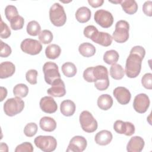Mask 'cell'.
I'll return each mask as SVG.
<instances>
[{"label": "cell", "instance_id": "cell-20", "mask_svg": "<svg viewBox=\"0 0 152 152\" xmlns=\"http://www.w3.org/2000/svg\"><path fill=\"white\" fill-rule=\"evenodd\" d=\"M75 104L71 100H65L60 105V110L62 114L65 116H71L75 113Z\"/></svg>", "mask_w": 152, "mask_h": 152}, {"label": "cell", "instance_id": "cell-43", "mask_svg": "<svg viewBox=\"0 0 152 152\" xmlns=\"http://www.w3.org/2000/svg\"><path fill=\"white\" fill-rule=\"evenodd\" d=\"M109 78L103 79V80H97L94 82V86L95 87L100 91H103L106 90L109 86Z\"/></svg>", "mask_w": 152, "mask_h": 152}, {"label": "cell", "instance_id": "cell-1", "mask_svg": "<svg viewBox=\"0 0 152 152\" xmlns=\"http://www.w3.org/2000/svg\"><path fill=\"white\" fill-rule=\"evenodd\" d=\"M145 55V50L142 46H135L131 49L125 64V72L128 77L134 78L140 74Z\"/></svg>", "mask_w": 152, "mask_h": 152}, {"label": "cell", "instance_id": "cell-26", "mask_svg": "<svg viewBox=\"0 0 152 152\" xmlns=\"http://www.w3.org/2000/svg\"><path fill=\"white\" fill-rule=\"evenodd\" d=\"M61 49L56 44H51L48 46L45 49V55L50 59H55L61 55Z\"/></svg>", "mask_w": 152, "mask_h": 152}, {"label": "cell", "instance_id": "cell-32", "mask_svg": "<svg viewBox=\"0 0 152 152\" xmlns=\"http://www.w3.org/2000/svg\"><path fill=\"white\" fill-rule=\"evenodd\" d=\"M13 93L16 97H19L20 98L25 97L28 93V88L24 84H18L14 87Z\"/></svg>", "mask_w": 152, "mask_h": 152}, {"label": "cell", "instance_id": "cell-10", "mask_svg": "<svg viewBox=\"0 0 152 152\" xmlns=\"http://www.w3.org/2000/svg\"><path fill=\"white\" fill-rule=\"evenodd\" d=\"M150 101L148 96L144 93H140L137 95L133 102L134 110L139 113H145L149 107Z\"/></svg>", "mask_w": 152, "mask_h": 152}, {"label": "cell", "instance_id": "cell-25", "mask_svg": "<svg viewBox=\"0 0 152 152\" xmlns=\"http://www.w3.org/2000/svg\"><path fill=\"white\" fill-rule=\"evenodd\" d=\"M123 10L128 14L132 15L138 10V4L135 0H124L121 3Z\"/></svg>", "mask_w": 152, "mask_h": 152}, {"label": "cell", "instance_id": "cell-2", "mask_svg": "<svg viewBox=\"0 0 152 152\" xmlns=\"http://www.w3.org/2000/svg\"><path fill=\"white\" fill-rule=\"evenodd\" d=\"M49 18L55 26H64L66 21V15L64 7L59 3L53 4L49 10Z\"/></svg>", "mask_w": 152, "mask_h": 152}, {"label": "cell", "instance_id": "cell-14", "mask_svg": "<svg viewBox=\"0 0 152 152\" xmlns=\"http://www.w3.org/2000/svg\"><path fill=\"white\" fill-rule=\"evenodd\" d=\"M40 107L46 113H55L58 109V105L52 97L45 96L41 98L39 102Z\"/></svg>", "mask_w": 152, "mask_h": 152}, {"label": "cell", "instance_id": "cell-8", "mask_svg": "<svg viewBox=\"0 0 152 152\" xmlns=\"http://www.w3.org/2000/svg\"><path fill=\"white\" fill-rule=\"evenodd\" d=\"M20 48L23 52L31 55H37L42 50V45L40 42L30 38L24 39L21 43Z\"/></svg>", "mask_w": 152, "mask_h": 152}, {"label": "cell", "instance_id": "cell-16", "mask_svg": "<svg viewBox=\"0 0 152 152\" xmlns=\"http://www.w3.org/2000/svg\"><path fill=\"white\" fill-rule=\"evenodd\" d=\"M145 145L144 140L140 136H134L129 140L126 145V150L128 152H140L142 150Z\"/></svg>", "mask_w": 152, "mask_h": 152}, {"label": "cell", "instance_id": "cell-39", "mask_svg": "<svg viewBox=\"0 0 152 152\" xmlns=\"http://www.w3.org/2000/svg\"><path fill=\"white\" fill-rule=\"evenodd\" d=\"M152 74L146 73L141 78V84L142 86L148 90L152 89Z\"/></svg>", "mask_w": 152, "mask_h": 152}, {"label": "cell", "instance_id": "cell-13", "mask_svg": "<svg viewBox=\"0 0 152 152\" xmlns=\"http://www.w3.org/2000/svg\"><path fill=\"white\" fill-rule=\"evenodd\" d=\"M113 94L121 104H127L131 100V94L130 91L124 87H117L113 91Z\"/></svg>", "mask_w": 152, "mask_h": 152}, {"label": "cell", "instance_id": "cell-5", "mask_svg": "<svg viewBox=\"0 0 152 152\" xmlns=\"http://www.w3.org/2000/svg\"><path fill=\"white\" fill-rule=\"evenodd\" d=\"M36 146L44 152L54 151L57 147L56 140L50 135H39L34 140Z\"/></svg>", "mask_w": 152, "mask_h": 152}, {"label": "cell", "instance_id": "cell-17", "mask_svg": "<svg viewBox=\"0 0 152 152\" xmlns=\"http://www.w3.org/2000/svg\"><path fill=\"white\" fill-rule=\"evenodd\" d=\"M15 65L10 61L1 62L0 64V78L4 79L11 77L15 72Z\"/></svg>", "mask_w": 152, "mask_h": 152}, {"label": "cell", "instance_id": "cell-12", "mask_svg": "<svg viewBox=\"0 0 152 152\" xmlns=\"http://www.w3.org/2000/svg\"><path fill=\"white\" fill-rule=\"evenodd\" d=\"M113 129L118 134H125L126 136H131L135 131L133 124L130 122H124L121 120H117L115 122Z\"/></svg>", "mask_w": 152, "mask_h": 152}, {"label": "cell", "instance_id": "cell-21", "mask_svg": "<svg viewBox=\"0 0 152 152\" xmlns=\"http://www.w3.org/2000/svg\"><path fill=\"white\" fill-rule=\"evenodd\" d=\"M39 125L42 130L46 132H52L56 128V122L51 117L44 116L40 119Z\"/></svg>", "mask_w": 152, "mask_h": 152}, {"label": "cell", "instance_id": "cell-4", "mask_svg": "<svg viewBox=\"0 0 152 152\" xmlns=\"http://www.w3.org/2000/svg\"><path fill=\"white\" fill-rule=\"evenodd\" d=\"M129 23L125 20H119L115 24V29L112 34V39L116 42L122 43L129 39Z\"/></svg>", "mask_w": 152, "mask_h": 152}, {"label": "cell", "instance_id": "cell-31", "mask_svg": "<svg viewBox=\"0 0 152 152\" xmlns=\"http://www.w3.org/2000/svg\"><path fill=\"white\" fill-rule=\"evenodd\" d=\"M26 30L29 35L32 36H36L40 33L41 27L37 21L33 20L27 24Z\"/></svg>", "mask_w": 152, "mask_h": 152}, {"label": "cell", "instance_id": "cell-18", "mask_svg": "<svg viewBox=\"0 0 152 152\" xmlns=\"http://www.w3.org/2000/svg\"><path fill=\"white\" fill-rule=\"evenodd\" d=\"M113 135L110 131L107 130H102L98 132L94 137L96 144L100 145H106L112 140Z\"/></svg>", "mask_w": 152, "mask_h": 152}, {"label": "cell", "instance_id": "cell-15", "mask_svg": "<svg viewBox=\"0 0 152 152\" xmlns=\"http://www.w3.org/2000/svg\"><path fill=\"white\" fill-rule=\"evenodd\" d=\"M51 86L52 87L47 90L48 94L56 97H61L65 95V86L61 78L55 80Z\"/></svg>", "mask_w": 152, "mask_h": 152}, {"label": "cell", "instance_id": "cell-36", "mask_svg": "<svg viewBox=\"0 0 152 152\" xmlns=\"http://www.w3.org/2000/svg\"><path fill=\"white\" fill-rule=\"evenodd\" d=\"M37 132V125L34 122L27 124L24 128V133L28 137H32Z\"/></svg>", "mask_w": 152, "mask_h": 152}, {"label": "cell", "instance_id": "cell-30", "mask_svg": "<svg viewBox=\"0 0 152 152\" xmlns=\"http://www.w3.org/2000/svg\"><path fill=\"white\" fill-rule=\"evenodd\" d=\"M62 71L66 77H72L77 74V68L74 64L67 62L64 63L61 67Z\"/></svg>", "mask_w": 152, "mask_h": 152}, {"label": "cell", "instance_id": "cell-46", "mask_svg": "<svg viewBox=\"0 0 152 152\" xmlns=\"http://www.w3.org/2000/svg\"><path fill=\"white\" fill-rule=\"evenodd\" d=\"M88 2L93 8H97L101 7L103 2V0H88Z\"/></svg>", "mask_w": 152, "mask_h": 152}, {"label": "cell", "instance_id": "cell-9", "mask_svg": "<svg viewBox=\"0 0 152 152\" xmlns=\"http://www.w3.org/2000/svg\"><path fill=\"white\" fill-rule=\"evenodd\" d=\"M94 18L97 24L105 28L111 27L113 23L112 14L109 11L103 9L96 11L94 13Z\"/></svg>", "mask_w": 152, "mask_h": 152}, {"label": "cell", "instance_id": "cell-23", "mask_svg": "<svg viewBox=\"0 0 152 152\" xmlns=\"http://www.w3.org/2000/svg\"><path fill=\"white\" fill-rule=\"evenodd\" d=\"M91 11L86 7H80L75 12L76 20L81 23H84L89 21L91 18Z\"/></svg>", "mask_w": 152, "mask_h": 152}, {"label": "cell", "instance_id": "cell-22", "mask_svg": "<svg viewBox=\"0 0 152 152\" xmlns=\"http://www.w3.org/2000/svg\"><path fill=\"white\" fill-rule=\"evenodd\" d=\"M113 99L112 97L107 94H103L100 95L97 101V104L98 107L103 110H107L109 109L113 105Z\"/></svg>", "mask_w": 152, "mask_h": 152}, {"label": "cell", "instance_id": "cell-41", "mask_svg": "<svg viewBox=\"0 0 152 152\" xmlns=\"http://www.w3.org/2000/svg\"><path fill=\"white\" fill-rule=\"evenodd\" d=\"M11 32L7 24L1 18V33L0 36L2 39H7L11 36Z\"/></svg>", "mask_w": 152, "mask_h": 152}, {"label": "cell", "instance_id": "cell-3", "mask_svg": "<svg viewBox=\"0 0 152 152\" xmlns=\"http://www.w3.org/2000/svg\"><path fill=\"white\" fill-rule=\"evenodd\" d=\"M24 107V102L19 97L8 99L4 104V111L9 116H14L20 113Z\"/></svg>", "mask_w": 152, "mask_h": 152}, {"label": "cell", "instance_id": "cell-37", "mask_svg": "<svg viewBox=\"0 0 152 152\" xmlns=\"http://www.w3.org/2000/svg\"><path fill=\"white\" fill-rule=\"evenodd\" d=\"M98 33H99V31L97 28L93 25L87 26L84 28L83 31L84 36L86 37L87 38L90 39L91 40H92Z\"/></svg>", "mask_w": 152, "mask_h": 152}, {"label": "cell", "instance_id": "cell-24", "mask_svg": "<svg viewBox=\"0 0 152 152\" xmlns=\"http://www.w3.org/2000/svg\"><path fill=\"white\" fill-rule=\"evenodd\" d=\"M80 53L84 57L88 58L93 56L96 53V48L93 45L88 42L81 43L78 47Z\"/></svg>", "mask_w": 152, "mask_h": 152}, {"label": "cell", "instance_id": "cell-42", "mask_svg": "<svg viewBox=\"0 0 152 152\" xmlns=\"http://www.w3.org/2000/svg\"><path fill=\"white\" fill-rule=\"evenodd\" d=\"M12 52L11 47L7 43L1 41V51L0 56L2 58H7L8 57Z\"/></svg>", "mask_w": 152, "mask_h": 152}, {"label": "cell", "instance_id": "cell-27", "mask_svg": "<svg viewBox=\"0 0 152 152\" xmlns=\"http://www.w3.org/2000/svg\"><path fill=\"white\" fill-rule=\"evenodd\" d=\"M125 74V70L122 66L118 64L112 65L110 68V75L112 78L119 80H121Z\"/></svg>", "mask_w": 152, "mask_h": 152}, {"label": "cell", "instance_id": "cell-34", "mask_svg": "<svg viewBox=\"0 0 152 152\" xmlns=\"http://www.w3.org/2000/svg\"><path fill=\"white\" fill-rule=\"evenodd\" d=\"M39 39L43 44H49L53 40V34L49 30H43L39 33Z\"/></svg>", "mask_w": 152, "mask_h": 152}, {"label": "cell", "instance_id": "cell-7", "mask_svg": "<svg viewBox=\"0 0 152 152\" xmlns=\"http://www.w3.org/2000/svg\"><path fill=\"white\" fill-rule=\"evenodd\" d=\"M44 78L45 82L49 84H52L56 80L61 78L58 66L52 62H47L43 66Z\"/></svg>", "mask_w": 152, "mask_h": 152}, {"label": "cell", "instance_id": "cell-33", "mask_svg": "<svg viewBox=\"0 0 152 152\" xmlns=\"http://www.w3.org/2000/svg\"><path fill=\"white\" fill-rule=\"evenodd\" d=\"M11 28L14 30H18L23 28L24 24V19L21 15H17L13 18L10 21Z\"/></svg>", "mask_w": 152, "mask_h": 152}, {"label": "cell", "instance_id": "cell-19", "mask_svg": "<svg viewBox=\"0 0 152 152\" xmlns=\"http://www.w3.org/2000/svg\"><path fill=\"white\" fill-rule=\"evenodd\" d=\"M112 37L110 34L106 32L99 31L91 40L97 44L107 47L112 44Z\"/></svg>", "mask_w": 152, "mask_h": 152}, {"label": "cell", "instance_id": "cell-47", "mask_svg": "<svg viewBox=\"0 0 152 152\" xmlns=\"http://www.w3.org/2000/svg\"><path fill=\"white\" fill-rule=\"evenodd\" d=\"M1 90H0V96H1V99H0V101L2 102L4 100V99L7 97V90L6 88L4 87H0Z\"/></svg>", "mask_w": 152, "mask_h": 152}, {"label": "cell", "instance_id": "cell-6", "mask_svg": "<svg viewBox=\"0 0 152 152\" xmlns=\"http://www.w3.org/2000/svg\"><path fill=\"white\" fill-rule=\"evenodd\" d=\"M79 121L81 128L86 132L91 133L97 129L98 124L97 121L92 114L87 110H84L80 113Z\"/></svg>", "mask_w": 152, "mask_h": 152}, {"label": "cell", "instance_id": "cell-11", "mask_svg": "<svg viewBox=\"0 0 152 152\" xmlns=\"http://www.w3.org/2000/svg\"><path fill=\"white\" fill-rule=\"evenodd\" d=\"M87 145V140L84 137L76 135L71 139L66 151L71 152H82L86 148Z\"/></svg>", "mask_w": 152, "mask_h": 152}, {"label": "cell", "instance_id": "cell-40", "mask_svg": "<svg viewBox=\"0 0 152 152\" xmlns=\"http://www.w3.org/2000/svg\"><path fill=\"white\" fill-rule=\"evenodd\" d=\"M33 147L32 144L29 142H24L22 144L18 145L15 149V152H32L33 151Z\"/></svg>", "mask_w": 152, "mask_h": 152}, {"label": "cell", "instance_id": "cell-28", "mask_svg": "<svg viewBox=\"0 0 152 152\" xmlns=\"http://www.w3.org/2000/svg\"><path fill=\"white\" fill-rule=\"evenodd\" d=\"M93 72L95 81L109 78L107 69L103 65H97L93 67Z\"/></svg>", "mask_w": 152, "mask_h": 152}, {"label": "cell", "instance_id": "cell-35", "mask_svg": "<svg viewBox=\"0 0 152 152\" xmlns=\"http://www.w3.org/2000/svg\"><path fill=\"white\" fill-rule=\"evenodd\" d=\"M5 15L8 21H10L13 18L18 15V12L14 5H9L5 8Z\"/></svg>", "mask_w": 152, "mask_h": 152}, {"label": "cell", "instance_id": "cell-38", "mask_svg": "<svg viewBox=\"0 0 152 152\" xmlns=\"http://www.w3.org/2000/svg\"><path fill=\"white\" fill-rule=\"evenodd\" d=\"M38 75V72L36 69H30L26 74V80L32 85L37 84V77Z\"/></svg>", "mask_w": 152, "mask_h": 152}, {"label": "cell", "instance_id": "cell-49", "mask_svg": "<svg viewBox=\"0 0 152 152\" xmlns=\"http://www.w3.org/2000/svg\"><path fill=\"white\" fill-rule=\"evenodd\" d=\"M109 2H111V3H113V4H121L122 1H109Z\"/></svg>", "mask_w": 152, "mask_h": 152}, {"label": "cell", "instance_id": "cell-48", "mask_svg": "<svg viewBox=\"0 0 152 152\" xmlns=\"http://www.w3.org/2000/svg\"><path fill=\"white\" fill-rule=\"evenodd\" d=\"M0 151H5L8 152V147L7 144L5 142H1L0 144Z\"/></svg>", "mask_w": 152, "mask_h": 152}, {"label": "cell", "instance_id": "cell-29", "mask_svg": "<svg viewBox=\"0 0 152 152\" xmlns=\"http://www.w3.org/2000/svg\"><path fill=\"white\" fill-rule=\"evenodd\" d=\"M119 55L115 50H107L103 55V61L109 65H113L116 64L119 60Z\"/></svg>", "mask_w": 152, "mask_h": 152}, {"label": "cell", "instance_id": "cell-45", "mask_svg": "<svg viewBox=\"0 0 152 152\" xmlns=\"http://www.w3.org/2000/svg\"><path fill=\"white\" fill-rule=\"evenodd\" d=\"M142 11L144 14L147 16H152V1H145L142 5Z\"/></svg>", "mask_w": 152, "mask_h": 152}, {"label": "cell", "instance_id": "cell-44", "mask_svg": "<svg viewBox=\"0 0 152 152\" xmlns=\"http://www.w3.org/2000/svg\"><path fill=\"white\" fill-rule=\"evenodd\" d=\"M93 67H88L86 68L83 72L84 79L88 83L95 82V80L93 75Z\"/></svg>", "mask_w": 152, "mask_h": 152}]
</instances>
